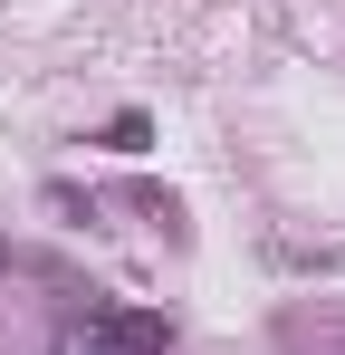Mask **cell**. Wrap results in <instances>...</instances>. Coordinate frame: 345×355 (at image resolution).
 <instances>
[{
    "label": "cell",
    "mask_w": 345,
    "mask_h": 355,
    "mask_svg": "<svg viewBox=\"0 0 345 355\" xmlns=\"http://www.w3.org/2000/svg\"><path fill=\"white\" fill-rule=\"evenodd\" d=\"M106 336H115V346H172L163 317H106Z\"/></svg>",
    "instance_id": "cell-1"
},
{
    "label": "cell",
    "mask_w": 345,
    "mask_h": 355,
    "mask_svg": "<svg viewBox=\"0 0 345 355\" xmlns=\"http://www.w3.org/2000/svg\"><path fill=\"white\" fill-rule=\"evenodd\" d=\"M106 144H115V154H144V144H154V125H144V116H115Z\"/></svg>",
    "instance_id": "cell-2"
},
{
    "label": "cell",
    "mask_w": 345,
    "mask_h": 355,
    "mask_svg": "<svg viewBox=\"0 0 345 355\" xmlns=\"http://www.w3.org/2000/svg\"><path fill=\"white\" fill-rule=\"evenodd\" d=\"M87 355H106V346H87Z\"/></svg>",
    "instance_id": "cell-3"
}]
</instances>
